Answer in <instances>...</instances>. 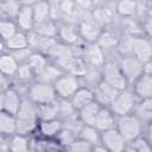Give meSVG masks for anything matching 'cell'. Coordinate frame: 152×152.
Listing matches in <instances>:
<instances>
[{
	"label": "cell",
	"mask_w": 152,
	"mask_h": 152,
	"mask_svg": "<svg viewBox=\"0 0 152 152\" xmlns=\"http://www.w3.org/2000/svg\"><path fill=\"white\" fill-rule=\"evenodd\" d=\"M26 63H27V64L30 65V68L32 69L33 74H36V75H38V76H40V75L43 74V71L46 69V66H48L46 58H45L42 53H38V52H33V53L30 56V58H28V61H27Z\"/></svg>",
	"instance_id": "obj_22"
},
{
	"label": "cell",
	"mask_w": 152,
	"mask_h": 152,
	"mask_svg": "<svg viewBox=\"0 0 152 152\" xmlns=\"http://www.w3.org/2000/svg\"><path fill=\"white\" fill-rule=\"evenodd\" d=\"M114 116L113 113L106 108H101L97 113V116L95 119L94 127L100 132H106L110 128H114Z\"/></svg>",
	"instance_id": "obj_16"
},
{
	"label": "cell",
	"mask_w": 152,
	"mask_h": 152,
	"mask_svg": "<svg viewBox=\"0 0 152 152\" xmlns=\"http://www.w3.org/2000/svg\"><path fill=\"white\" fill-rule=\"evenodd\" d=\"M33 52H31V50L28 49V48H26V49H23V50H19V51H14V52H12V55H13V57L18 61V62H23V61H28V58H30V56L32 55Z\"/></svg>",
	"instance_id": "obj_43"
},
{
	"label": "cell",
	"mask_w": 152,
	"mask_h": 152,
	"mask_svg": "<svg viewBox=\"0 0 152 152\" xmlns=\"http://www.w3.org/2000/svg\"><path fill=\"white\" fill-rule=\"evenodd\" d=\"M17 24L24 31H28V30L33 28L36 23H34V15H33L32 6H28V5L21 6V10L17 17Z\"/></svg>",
	"instance_id": "obj_15"
},
{
	"label": "cell",
	"mask_w": 152,
	"mask_h": 152,
	"mask_svg": "<svg viewBox=\"0 0 152 152\" xmlns=\"http://www.w3.org/2000/svg\"><path fill=\"white\" fill-rule=\"evenodd\" d=\"M58 34L59 37L63 39V42L68 43V44H74L77 42L78 39V34L76 33L75 28L71 26V25H63L59 27V31H58Z\"/></svg>",
	"instance_id": "obj_33"
},
{
	"label": "cell",
	"mask_w": 152,
	"mask_h": 152,
	"mask_svg": "<svg viewBox=\"0 0 152 152\" xmlns=\"http://www.w3.org/2000/svg\"><path fill=\"white\" fill-rule=\"evenodd\" d=\"M56 95L57 94H56L53 86L49 83H44V82H37L32 84L28 89L30 101H32L37 106L55 102Z\"/></svg>",
	"instance_id": "obj_2"
},
{
	"label": "cell",
	"mask_w": 152,
	"mask_h": 152,
	"mask_svg": "<svg viewBox=\"0 0 152 152\" xmlns=\"http://www.w3.org/2000/svg\"><path fill=\"white\" fill-rule=\"evenodd\" d=\"M0 32H1L2 39L7 42L17 33V26L11 20H2L0 23Z\"/></svg>",
	"instance_id": "obj_35"
},
{
	"label": "cell",
	"mask_w": 152,
	"mask_h": 152,
	"mask_svg": "<svg viewBox=\"0 0 152 152\" xmlns=\"http://www.w3.org/2000/svg\"><path fill=\"white\" fill-rule=\"evenodd\" d=\"M0 10H1V13L6 15L8 19L17 18L21 10V5L17 1H5L0 4Z\"/></svg>",
	"instance_id": "obj_31"
},
{
	"label": "cell",
	"mask_w": 152,
	"mask_h": 152,
	"mask_svg": "<svg viewBox=\"0 0 152 152\" xmlns=\"http://www.w3.org/2000/svg\"><path fill=\"white\" fill-rule=\"evenodd\" d=\"M23 101L20 100L18 93L13 89H7L1 95V106L2 112H6L12 115H17V113L20 109Z\"/></svg>",
	"instance_id": "obj_11"
},
{
	"label": "cell",
	"mask_w": 152,
	"mask_h": 152,
	"mask_svg": "<svg viewBox=\"0 0 152 152\" xmlns=\"http://www.w3.org/2000/svg\"><path fill=\"white\" fill-rule=\"evenodd\" d=\"M53 88L56 90V94L61 97H72V95L80 89V81L74 75H62L53 83Z\"/></svg>",
	"instance_id": "obj_6"
},
{
	"label": "cell",
	"mask_w": 152,
	"mask_h": 152,
	"mask_svg": "<svg viewBox=\"0 0 152 152\" xmlns=\"http://www.w3.org/2000/svg\"><path fill=\"white\" fill-rule=\"evenodd\" d=\"M8 151L10 152H30V144L27 138L21 134L14 135L10 141Z\"/></svg>",
	"instance_id": "obj_27"
},
{
	"label": "cell",
	"mask_w": 152,
	"mask_h": 152,
	"mask_svg": "<svg viewBox=\"0 0 152 152\" xmlns=\"http://www.w3.org/2000/svg\"><path fill=\"white\" fill-rule=\"evenodd\" d=\"M80 34L89 43L99 40V37L101 34L99 24L94 19H84L80 25Z\"/></svg>",
	"instance_id": "obj_13"
},
{
	"label": "cell",
	"mask_w": 152,
	"mask_h": 152,
	"mask_svg": "<svg viewBox=\"0 0 152 152\" xmlns=\"http://www.w3.org/2000/svg\"><path fill=\"white\" fill-rule=\"evenodd\" d=\"M37 107H38V118L42 121L53 120L58 115V103H56V102L39 104Z\"/></svg>",
	"instance_id": "obj_23"
},
{
	"label": "cell",
	"mask_w": 152,
	"mask_h": 152,
	"mask_svg": "<svg viewBox=\"0 0 152 152\" xmlns=\"http://www.w3.org/2000/svg\"><path fill=\"white\" fill-rule=\"evenodd\" d=\"M62 76V71L59 70V68L53 66V65H48L46 69L43 71V74L39 76V82H44V83H51V82H56L59 77Z\"/></svg>",
	"instance_id": "obj_32"
},
{
	"label": "cell",
	"mask_w": 152,
	"mask_h": 152,
	"mask_svg": "<svg viewBox=\"0 0 152 152\" xmlns=\"http://www.w3.org/2000/svg\"><path fill=\"white\" fill-rule=\"evenodd\" d=\"M18 61L12 53L2 55L0 58V70L4 76H12L18 71Z\"/></svg>",
	"instance_id": "obj_20"
},
{
	"label": "cell",
	"mask_w": 152,
	"mask_h": 152,
	"mask_svg": "<svg viewBox=\"0 0 152 152\" xmlns=\"http://www.w3.org/2000/svg\"><path fill=\"white\" fill-rule=\"evenodd\" d=\"M137 116L141 120H151L152 119V99L142 100L135 107Z\"/></svg>",
	"instance_id": "obj_29"
},
{
	"label": "cell",
	"mask_w": 152,
	"mask_h": 152,
	"mask_svg": "<svg viewBox=\"0 0 152 152\" xmlns=\"http://www.w3.org/2000/svg\"><path fill=\"white\" fill-rule=\"evenodd\" d=\"M147 140H148V142L152 145V125L148 127V132H147Z\"/></svg>",
	"instance_id": "obj_45"
},
{
	"label": "cell",
	"mask_w": 152,
	"mask_h": 152,
	"mask_svg": "<svg viewBox=\"0 0 152 152\" xmlns=\"http://www.w3.org/2000/svg\"><path fill=\"white\" fill-rule=\"evenodd\" d=\"M102 77H103L104 82L110 84L116 90H119V91L125 90L126 84H127V80L124 76V74H122V71L118 64H114V63L104 64L103 71H102Z\"/></svg>",
	"instance_id": "obj_5"
},
{
	"label": "cell",
	"mask_w": 152,
	"mask_h": 152,
	"mask_svg": "<svg viewBox=\"0 0 152 152\" xmlns=\"http://www.w3.org/2000/svg\"><path fill=\"white\" fill-rule=\"evenodd\" d=\"M91 152H109V151L104 146H95V147H93Z\"/></svg>",
	"instance_id": "obj_44"
},
{
	"label": "cell",
	"mask_w": 152,
	"mask_h": 152,
	"mask_svg": "<svg viewBox=\"0 0 152 152\" xmlns=\"http://www.w3.org/2000/svg\"><path fill=\"white\" fill-rule=\"evenodd\" d=\"M94 101H95L94 93L88 88H80L71 97V104L74 106L75 109L78 110H81L82 108H84L86 106H88Z\"/></svg>",
	"instance_id": "obj_14"
},
{
	"label": "cell",
	"mask_w": 152,
	"mask_h": 152,
	"mask_svg": "<svg viewBox=\"0 0 152 152\" xmlns=\"http://www.w3.org/2000/svg\"><path fill=\"white\" fill-rule=\"evenodd\" d=\"M131 52L140 62H148L152 58V44L145 38H131Z\"/></svg>",
	"instance_id": "obj_9"
},
{
	"label": "cell",
	"mask_w": 152,
	"mask_h": 152,
	"mask_svg": "<svg viewBox=\"0 0 152 152\" xmlns=\"http://www.w3.org/2000/svg\"><path fill=\"white\" fill-rule=\"evenodd\" d=\"M84 56H86V59L94 66H99L104 62L102 49L97 44H93L87 49H84Z\"/></svg>",
	"instance_id": "obj_19"
},
{
	"label": "cell",
	"mask_w": 152,
	"mask_h": 152,
	"mask_svg": "<svg viewBox=\"0 0 152 152\" xmlns=\"http://www.w3.org/2000/svg\"><path fill=\"white\" fill-rule=\"evenodd\" d=\"M124 76L126 77L127 82H135L144 72V65L142 62H140L138 58H135L134 56H128V57H124L120 61L119 64Z\"/></svg>",
	"instance_id": "obj_7"
},
{
	"label": "cell",
	"mask_w": 152,
	"mask_h": 152,
	"mask_svg": "<svg viewBox=\"0 0 152 152\" xmlns=\"http://www.w3.org/2000/svg\"><path fill=\"white\" fill-rule=\"evenodd\" d=\"M0 131L2 134H12L17 132V118L15 115L1 112L0 114Z\"/></svg>",
	"instance_id": "obj_21"
},
{
	"label": "cell",
	"mask_w": 152,
	"mask_h": 152,
	"mask_svg": "<svg viewBox=\"0 0 152 152\" xmlns=\"http://www.w3.org/2000/svg\"><path fill=\"white\" fill-rule=\"evenodd\" d=\"M118 94H119V90L113 88L110 84H108L103 80L100 81V83L97 86H95L94 96H95V101L100 104H109L110 106V103L114 101V99L118 96Z\"/></svg>",
	"instance_id": "obj_10"
},
{
	"label": "cell",
	"mask_w": 152,
	"mask_h": 152,
	"mask_svg": "<svg viewBox=\"0 0 152 152\" xmlns=\"http://www.w3.org/2000/svg\"><path fill=\"white\" fill-rule=\"evenodd\" d=\"M15 75H17V77H18L19 80L26 81V80H30V78H31V76L33 75V71H32V69L30 68V65H28L27 63H25V64H23V65H19L18 71H17Z\"/></svg>",
	"instance_id": "obj_40"
},
{
	"label": "cell",
	"mask_w": 152,
	"mask_h": 152,
	"mask_svg": "<svg viewBox=\"0 0 152 152\" xmlns=\"http://www.w3.org/2000/svg\"><path fill=\"white\" fill-rule=\"evenodd\" d=\"M36 33L42 37L52 38L57 33V27L55 26V24L51 20H48L39 25H36Z\"/></svg>",
	"instance_id": "obj_34"
},
{
	"label": "cell",
	"mask_w": 152,
	"mask_h": 152,
	"mask_svg": "<svg viewBox=\"0 0 152 152\" xmlns=\"http://www.w3.org/2000/svg\"><path fill=\"white\" fill-rule=\"evenodd\" d=\"M97 45L101 48V49H109L112 46H114L116 44V39L113 34H110L109 32H104V33H101L100 37H99V40H97Z\"/></svg>",
	"instance_id": "obj_37"
},
{
	"label": "cell",
	"mask_w": 152,
	"mask_h": 152,
	"mask_svg": "<svg viewBox=\"0 0 152 152\" xmlns=\"http://www.w3.org/2000/svg\"><path fill=\"white\" fill-rule=\"evenodd\" d=\"M101 141L109 152H122L126 147V140L116 128L102 132Z\"/></svg>",
	"instance_id": "obj_8"
},
{
	"label": "cell",
	"mask_w": 152,
	"mask_h": 152,
	"mask_svg": "<svg viewBox=\"0 0 152 152\" xmlns=\"http://www.w3.org/2000/svg\"><path fill=\"white\" fill-rule=\"evenodd\" d=\"M110 112L118 116L128 115L135 108V99L134 94L129 90H121L119 91L118 96L110 103Z\"/></svg>",
	"instance_id": "obj_4"
},
{
	"label": "cell",
	"mask_w": 152,
	"mask_h": 152,
	"mask_svg": "<svg viewBox=\"0 0 152 152\" xmlns=\"http://www.w3.org/2000/svg\"><path fill=\"white\" fill-rule=\"evenodd\" d=\"M110 18V12L107 8H96L94 12V20L99 24L101 21H108Z\"/></svg>",
	"instance_id": "obj_41"
},
{
	"label": "cell",
	"mask_w": 152,
	"mask_h": 152,
	"mask_svg": "<svg viewBox=\"0 0 152 152\" xmlns=\"http://www.w3.org/2000/svg\"><path fill=\"white\" fill-rule=\"evenodd\" d=\"M75 112L74 106L71 104V102H66V101H61L58 103V115H61L64 120L72 116Z\"/></svg>",
	"instance_id": "obj_39"
},
{
	"label": "cell",
	"mask_w": 152,
	"mask_h": 152,
	"mask_svg": "<svg viewBox=\"0 0 152 152\" xmlns=\"http://www.w3.org/2000/svg\"><path fill=\"white\" fill-rule=\"evenodd\" d=\"M134 94L141 100L152 99V75L142 74L137 81L134 86Z\"/></svg>",
	"instance_id": "obj_12"
},
{
	"label": "cell",
	"mask_w": 152,
	"mask_h": 152,
	"mask_svg": "<svg viewBox=\"0 0 152 152\" xmlns=\"http://www.w3.org/2000/svg\"><path fill=\"white\" fill-rule=\"evenodd\" d=\"M80 137L82 140L91 144L93 146L94 145H97L99 141L101 140V135L99 134V131L94 127V126H87L84 125L80 132Z\"/></svg>",
	"instance_id": "obj_28"
},
{
	"label": "cell",
	"mask_w": 152,
	"mask_h": 152,
	"mask_svg": "<svg viewBox=\"0 0 152 152\" xmlns=\"http://www.w3.org/2000/svg\"><path fill=\"white\" fill-rule=\"evenodd\" d=\"M65 69L68 68L70 75H74L76 77H80V76H84L87 74V66H86V63L83 62V59L81 58H77V57H74L71 58L66 64L63 65Z\"/></svg>",
	"instance_id": "obj_24"
},
{
	"label": "cell",
	"mask_w": 152,
	"mask_h": 152,
	"mask_svg": "<svg viewBox=\"0 0 152 152\" xmlns=\"http://www.w3.org/2000/svg\"><path fill=\"white\" fill-rule=\"evenodd\" d=\"M32 8H33V15H34L36 25H39L44 21L50 20V2H44V1L33 2Z\"/></svg>",
	"instance_id": "obj_18"
},
{
	"label": "cell",
	"mask_w": 152,
	"mask_h": 152,
	"mask_svg": "<svg viewBox=\"0 0 152 152\" xmlns=\"http://www.w3.org/2000/svg\"><path fill=\"white\" fill-rule=\"evenodd\" d=\"M75 133H72V132H70V131H68V129H63V131H61L59 132V139H61V141H62V144H65V145H71L74 141H75V135H74Z\"/></svg>",
	"instance_id": "obj_42"
},
{
	"label": "cell",
	"mask_w": 152,
	"mask_h": 152,
	"mask_svg": "<svg viewBox=\"0 0 152 152\" xmlns=\"http://www.w3.org/2000/svg\"><path fill=\"white\" fill-rule=\"evenodd\" d=\"M146 30H147L150 33H152V18H150L148 21L146 23Z\"/></svg>",
	"instance_id": "obj_46"
},
{
	"label": "cell",
	"mask_w": 152,
	"mask_h": 152,
	"mask_svg": "<svg viewBox=\"0 0 152 152\" xmlns=\"http://www.w3.org/2000/svg\"><path fill=\"white\" fill-rule=\"evenodd\" d=\"M101 109L100 103H97L96 101L89 103L88 106H86L84 108H82L80 110V119L81 121L87 125V126H94L95 124V119L97 116L99 110Z\"/></svg>",
	"instance_id": "obj_17"
},
{
	"label": "cell",
	"mask_w": 152,
	"mask_h": 152,
	"mask_svg": "<svg viewBox=\"0 0 152 152\" xmlns=\"http://www.w3.org/2000/svg\"><path fill=\"white\" fill-rule=\"evenodd\" d=\"M116 129L125 138V140H134L141 132V121L137 115H124L119 116Z\"/></svg>",
	"instance_id": "obj_3"
},
{
	"label": "cell",
	"mask_w": 152,
	"mask_h": 152,
	"mask_svg": "<svg viewBox=\"0 0 152 152\" xmlns=\"http://www.w3.org/2000/svg\"><path fill=\"white\" fill-rule=\"evenodd\" d=\"M6 45L8 48V50H11L12 52L14 51H19L23 49H26L28 45V38L23 33V32H17L10 40L6 42Z\"/></svg>",
	"instance_id": "obj_25"
},
{
	"label": "cell",
	"mask_w": 152,
	"mask_h": 152,
	"mask_svg": "<svg viewBox=\"0 0 152 152\" xmlns=\"http://www.w3.org/2000/svg\"><path fill=\"white\" fill-rule=\"evenodd\" d=\"M17 118V133L26 134L32 132L37 126L38 119V107L32 101L24 100L19 112L15 115Z\"/></svg>",
	"instance_id": "obj_1"
},
{
	"label": "cell",
	"mask_w": 152,
	"mask_h": 152,
	"mask_svg": "<svg viewBox=\"0 0 152 152\" xmlns=\"http://www.w3.org/2000/svg\"><path fill=\"white\" fill-rule=\"evenodd\" d=\"M131 146L137 151V152H152V145L148 142L147 139L144 138H137L132 141Z\"/></svg>",
	"instance_id": "obj_38"
},
{
	"label": "cell",
	"mask_w": 152,
	"mask_h": 152,
	"mask_svg": "<svg viewBox=\"0 0 152 152\" xmlns=\"http://www.w3.org/2000/svg\"><path fill=\"white\" fill-rule=\"evenodd\" d=\"M138 10V2L134 1H119L115 6V11L122 17H131Z\"/></svg>",
	"instance_id": "obj_30"
},
{
	"label": "cell",
	"mask_w": 152,
	"mask_h": 152,
	"mask_svg": "<svg viewBox=\"0 0 152 152\" xmlns=\"http://www.w3.org/2000/svg\"><path fill=\"white\" fill-rule=\"evenodd\" d=\"M122 152H137V151H135V150L129 145V146H126V147H125V150H124Z\"/></svg>",
	"instance_id": "obj_47"
},
{
	"label": "cell",
	"mask_w": 152,
	"mask_h": 152,
	"mask_svg": "<svg viewBox=\"0 0 152 152\" xmlns=\"http://www.w3.org/2000/svg\"><path fill=\"white\" fill-rule=\"evenodd\" d=\"M40 133L45 137H53L58 134L62 131V122L59 120H49V121H42L39 126Z\"/></svg>",
	"instance_id": "obj_26"
},
{
	"label": "cell",
	"mask_w": 152,
	"mask_h": 152,
	"mask_svg": "<svg viewBox=\"0 0 152 152\" xmlns=\"http://www.w3.org/2000/svg\"><path fill=\"white\" fill-rule=\"evenodd\" d=\"M93 151V145L80 139V140H75L70 146L68 152H91Z\"/></svg>",
	"instance_id": "obj_36"
}]
</instances>
